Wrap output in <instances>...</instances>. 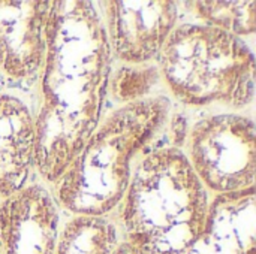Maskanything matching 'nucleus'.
<instances>
[{"mask_svg":"<svg viewBox=\"0 0 256 254\" xmlns=\"http://www.w3.org/2000/svg\"><path fill=\"white\" fill-rule=\"evenodd\" d=\"M112 58L96 3L54 1L40 72L36 172L54 184L102 120Z\"/></svg>","mask_w":256,"mask_h":254,"instance_id":"1","label":"nucleus"},{"mask_svg":"<svg viewBox=\"0 0 256 254\" xmlns=\"http://www.w3.org/2000/svg\"><path fill=\"white\" fill-rule=\"evenodd\" d=\"M212 195L177 145L146 151L111 213L120 241L142 254H182L204 232Z\"/></svg>","mask_w":256,"mask_h":254,"instance_id":"2","label":"nucleus"},{"mask_svg":"<svg viewBox=\"0 0 256 254\" xmlns=\"http://www.w3.org/2000/svg\"><path fill=\"white\" fill-rule=\"evenodd\" d=\"M171 114V99L153 94L102 117L52 184L60 210L70 216L110 217L124 196L136 160L166 127Z\"/></svg>","mask_w":256,"mask_h":254,"instance_id":"3","label":"nucleus"},{"mask_svg":"<svg viewBox=\"0 0 256 254\" xmlns=\"http://www.w3.org/2000/svg\"><path fill=\"white\" fill-rule=\"evenodd\" d=\"M156 66L184 108L240 112L255 99V58L244 39L202 22H178Z\"/></svg>","mask_w":256,"mask_h":254,"instance_id":"4","label":"nucleus"},{"mask_svg":"<svg viewBox=\"0 0 256 254\" xmlns=\"http://www.w3.org/2000/svg\"><path fill=\"white\" fill-rule=\"evenodd\" d=\"M182 151L212 196L255 187V123L248 115L220 111L201 117Z\"/></svg>","mask_w":256,"mask_h":254,"instance_id":"5","label":"nucleus"},{"mask_svg":"<svg viewBox=\"0 0 256 254\" xmlns=\"http://www.w3.org/2000/svg\"><path fill=\"white\" fill-rule=\"evenodd\" d=\"M111 58L126 66L153 64L178 24L176 1L111 0L96 3Z\"/></svg>","mask_w":256,"mask_h":254,"instance_id":"6","label":"nucleus"},{"mask_svg":"<svg viewBox=\"0 0 256 254\" xmlns=\"http://www.w3.org/2000/svg\"><path fill=\"white\" fill-rule=\"evenodd\" d=\"M60 207L51 190L30 183L0 201V254H56Z\"/></svg>","mask_w":256,"mask_h":254,"instance_id":"7","label":"nucleus"},{"mask_svg":"<svg viewBox=\"0 0 256 254\" xmlns=\"http://www.w3.org/2000/svg\"><path fill=\"white\" fill-rule=\"evenodd\" d=\"M54 1L0 0V72L12 81L40 76Z\"/></svg>","mask_w":256,"mask_h":254,"instance_id":"8","label":"nucleus"},{"mask_svg":"<svg viewBox=\"0 0 256 254\" xmlns=\"http://www.w3.org/2000/svg\"><path fill=\"white\" fill-rule=\"evenodd\" d=\"M255 187L212 196L202 235L182 254H256Z\"/></svg>","mask_w":256,"mask_h":254,"instance_id":"9","label":"nucleus"},{"mask_svg":"<svg viewBox=\"0 0 256 254\" xmlns=\"http://www.w3.org/2000/svg\"><path fill=\"white\" fill-rule=\"evenodd\" d=\"M34 171V115L20 97L0 94V199L30 184Z\"/></svg>","mask_w":256,"mask_h":254,"instance_id":"10","label":"nucleus"},{"mask_svg":"<svg viewBox=\"0 0 256 254\" xmlns=\"http://www.w3.org/2000/svg\"><path fill=\"white\" fill-rule=\"evenodd\" d=\"M118 244L111 217L72 216L62 225L56 254H114Z\"/></svg>","mask_w":256,"mask_h":254,"instance_id":"11","label":"nucleus"},{"mask_svg":"<svg viewBox=\"0 0 256 254\" xmlns=\"http://www.w3.org/2000/svg\"><path fill=\"white\" fill-rule=\"evenodd\" d=\"M202 24L220 28L237 37L256 31V3L250 1H188Z\"/></svg>","mask_w":256,"mask_h":254,"instance_id":"12","label":"nucleus"},{"mask_svg":"<svg viewBox=\"0 0 256 254\" xmlns=\"http://www.w3.org/2000/svg\"><path fill=\"white\" fill-rule=\"evenodd\" d=\"M159 81L160 76L156 64H144V66L122 64L112 73V76H110L112 97L122 105L153 96L150 94V91Z\"/></svg>","mask_w":256,"mask_h":254,"instance_id":"13","label":"nucleus"},{"mask_svg":"<svg viewBox=\"0 0 256 254\" xmlns=\"http://www.w3.org/2000/svg\"><path fill=\"white\" fill-rule=\"evenodd\" d=\"M114 254H142V253H140L138 250H135V249H134V247H130L129 244H126V243L120 241V244L117 246V249H116Z\"/></svg>","mask_w":256,"mask_h":254,"instance_id":"14","label":"nucleus"}]
</instances>
